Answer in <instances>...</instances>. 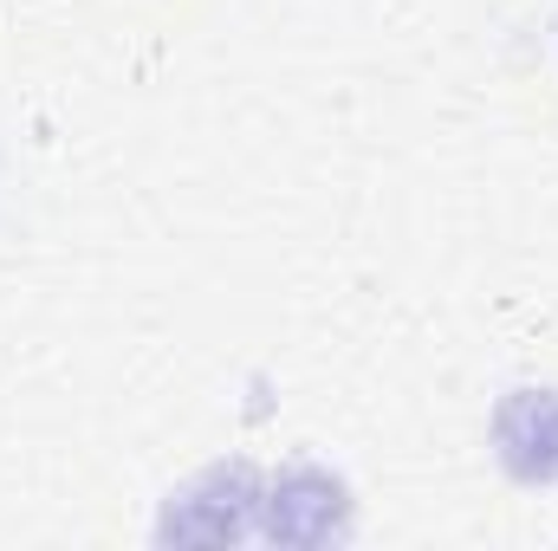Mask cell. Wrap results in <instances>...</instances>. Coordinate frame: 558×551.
I'll use <instances>...</instances> for the list:
<instances>
[{
    "label": "cell",
    "mask_w": 558,
    "mask_h": 551,
    "mask_svg": "<svg viewBox=\"0 0 558 551\" xmlns=\"http://www.w3.org/2000/svg\"><path fill=\"white\" fill-rule=\"evenodd\" d=\"M260 506H267V539H279V546H325V539H344V526H351L344 487L318 467L279 474Z\"/></svg>",
    "instance_id": "6da1fadb"
},
{
    "label": "cell",
    "mask_w": 558,
    "mask_h": 551,
    "mask_svg": "<svg viewBox=\"0 0 558 551\" xmlns=\"http://www.w3.org/2000/svg\"><path fill=\"white\" fill-rule=\"evenodd\" d=\"M494 448H500V467L520 487H553L558 480V390H513L494 409Z\"/></svg>",
    "instance_id": "7a4b0ae2"
}]
</instances>
